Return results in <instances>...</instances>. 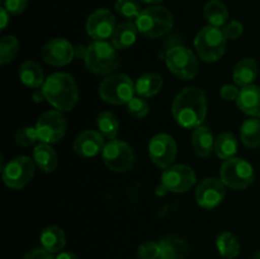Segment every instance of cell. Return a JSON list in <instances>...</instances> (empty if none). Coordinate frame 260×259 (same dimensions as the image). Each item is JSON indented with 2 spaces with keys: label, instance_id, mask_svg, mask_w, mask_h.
<instances>
[{
  "label": "cell",
  "instance_id": "1",
  "mask_svg": "<svg viewBox=\"0 0 260 259\" xmlns=\"http://www.w3.org/2000/svg\"><path fill=\"white\" fill-rule=\"evenodd\" d=\"M172 112L179 126L184 128L200 127L207 113L205 91L196 86L183 89L173 102Z\"/></svg>",
  "mask_w": 260,
  "mask_h": 259
},
{
  "label": "cell",
  "instance_id": "2",
  "mask_svg": "<svg viewBox=\"0 0 260 259\" xmlns=\"http://www.w3.org/2000/svg\"><path fill=\"white\" fill-rule=\"evenodd\" d=\"M45 99L58 111H71L79 99L75 80L66 73H56L48 76L42 85Z\"/></svg>",
  "mask_w": 260,
  "mask_h": 259
},
{
  "label": "cell",
  "instance_id": "3",
  "mask_svg": "<svg viewBox=\"0 0 260 259\" xmlns=\"http://www.w3.org/2000/svg\"><path fill=\"white\" fill-rule=\"evenodd\" d=\"M135 24L139 32L145 37L159 38L172 29L174 19L167 8L150 7L142 10Z\"/></svg>",
  "mask_w": 260,
  "mask_h": 259
},
{
  "label": "cell",
  "instance_id": "4",
  "mask_svg": "<svg viewBox=\"0 0 260 259\" xmlns=\"http://www.w3.org/2000/svg\"><path fill=\"white\" fill-rule=\"evenodd\" d=\"M85 65L94 74H111L119 66L116 47L106 41H95L88 47Z\"/></svg>",
  "mask_w": 260,
  "mask_h": 259
},
{
  "label": "cell",
  "instance_id": "5",
  "mask_svg": "<svg viewBox=\"0 0 260 259\" xmlns=\"http://www.w3.org/2000/svg\"><path fill=\"white\" fill-rule=\"evenodd\" d=\"M198 56L206 62H215L225 53L226 37L222 29L213 25L202 28L194 40Z\"/></svg>",
  "mask_w": 260,
  "mask_h": 259
},
{
  "label": "cell",
  "instance_id": "6",
  "mask_svg": "<svg viewBox=\"0 0 260 259\" xmlns=\"http://www.w3.org/2000/svg\"><path fill=\"white\" fill-rule=\"evenodd\" d=\"M135 85L131 79L123 74H112L99 85V95L104 102L114 106L126 104L134 98Z\"/></svg>",
  "mask_w": 260,
  "mask_h": 259
},
{
  "label": "cell",
  "instance_id": "7",
  "mask_svg": "<svg viewBox=\"0 0 260 259\" xmlns=\"http://www.w3.org/2000/svg\"><path fill=\"white\" fill-rule=\"evenodd\" d=\"M221 180L233 189H245L254 182V169L246 160L231 157L221 165Z\"/></svg>",
  "mask_w": 260,
  "mask_h": 259
},
{
  "label": "cell",
  "instance_id": "8",
  "mask_svg": "<svg viewBox=\"0 0 260 259\" xmlns=\"http://www.w3.org/2000/svg\"><path fill=\"white\" fill-rule=\"evenodd\" d=\"M167 65L177 78L183 80H190L198 73V61L194 53L183 46H177L168 51Z\"/></svg>",
  "mask_w": 260,
  "mask_h": 259
},
{
  "label": "cell",
  "instance_id": "9",
  "mask_svg": "<svg viewBox=\"0 0 260 259\" xmlns=\"http://www.w3.org/2000/svg\"><path fill=\"white\" fill-rule=\"evenodd\" d=\"M35 175V163L28 156H18L3 168V180L13 189L25 187Z\"/></svg>",
  "mask_w": 260,
  "mask_h": 259
},
{
  "label": "cell",
  "instance_id": "10",
  "mask_svg": "<svg viewBox=\"0 0 260 259\" xmlns=\"http://www.w3.org/2000/svg\"><path fill=\"white\" fill-rule=\"evenodd\" d=\"M103 160L113 172H127L135 163L134 150L127 142L111 140L103 149Z\"/></svg>",
  "mask_w": 260,
  "mask_h": 259
},
{
  "label": "cell",
  "instance_id": "11",
  "mask_svg": "<svg viewBox=\"0 0 260 259\" xmlns=\"http://www.w3.org/2000/svg\"><path fill=\"white\" fill-rule=\"evenodd\" d=\"M36 130L41 141L45 144H55L65 136L66 121L61 112L48 111L38 118Z\"/></svg>",
  "mask_w": 260,
  "mask_h": 259
},
{
  "label": "cell",
  "instance_id": "12",
  "mask_svg": "<svg viewBox=\"0 0 260 259\" xmlns=\"http://www.w3.org/2000/svg\"><path fill=\"white\" fill-rule=\"evenodd\" d=\"M194 183V170L187 165H173L162 173L161 184L169 192H188Z\"/></svg>",
  "mask_w": 260,
  "mask_h": 259
},
{
  "label": "cell",
  "instance_id": "13",
  "mask_svg": "<svg viewBox=\"0 0 260 259\" xmlns=\"http://www.w3.org/2000/svg\"><path fill=\"white\" fill-rule=\"evenodd\" d=\"M149 154L156 167L169 168L177 157L175 140L167 134L156 135L149 144Z\"/></svg>",
  "mask_w": 260,
  "mask_h": 259
},
{
  "label": "cell",
  "instance_id": "14",
  "mask_svg": "<svg viewBox=\"0 0 260 259\" xmlns=\"http://www.w3.org/2000/svg\"><path fill=\"white\" fill-rule=\"evenodd\" d=\"M116 27V18L108 9L95 10L89 15L86 22V32L95 41L111 38Z\"/></svg>",
  "mask_w": 260,
  "mask_h": 259
},
{
  "label": "cell",
  "instance_id": "15",
  "mask_svg": "<svg viewBox=\"0 0 260 259\" xmlns=\"http://www.w3.org/2000/svg\"><path fill=\"white\" fill-rule=\"evenodd\" d=\"M42 58L52 66H65L75 56V48L63 38H53L48 41L41 50Z\"/></svg>",
  "mask_w": 260,
  "mask_h": 259
},
{
  "label": "cell",
  "instance_id": "16",
  "mask_svg": "<svg viewBox=\"0 0 260 259\" xmlns=\"http://www.w3.org/2000/svg\"><path fill=\"white\" fill-rule=\"evenodd\" d=\"M225 198V184L216 178L202 180L196 190V200L198 205L207 210L217 207Z\"/></svg>",
  "mask_w": 260,
  "mask_h": 259
},
{
  "label": "cell",
  "instance_id": "17",
  "mask_svg": "<svg viewBox=\"0 0 260 259\" xmlns=\"http://www.w3.org/2000/svg\"><path fill=\"white\" fill-rule=\"evenodd\" d=\"M103 137L101 132L91 131V130L81 132L73 144L74 151L83 157L95 156L99 152L103 151L106 146Z\"/></svg>",
  "mask_w": 260,
  "mask_h": 259
},
{
  "label": "cell",
  "instance_id": "18",
  "mask_svg": "<svg viewBox=\"0 0 260 259\" xmlns=\"http://www.w3.org/2000/svg\"><path fill=\"white\" fill-rule=\"evenodd\" d=\"M239 109L253 118H260V88L256 85L243 86L236 101Z\"/></svg>",
  "mask_w": 260,
  "mask_h": 259
},
{
  "label": "cell",
  "instance_id": "19",
  "mask_svg": "<svg viewBox=\"0 0 260 259\" xmlns=\"http://www.w3.org/2000/svg\"><path fill=\"white\" fill-rule=\"evenodd\" d=\"M137 29L136 24L132 22H123L118 24L112 35V45L117 50H124V48L131 47L137 38Z\"/></svg>",
  "mask_w": 260,
  "mask_h": 259
},
{
  "label": "cell",
  "instance_id": "20",
  "mask_svg": "<svg viewBox=\"0 0 260 259\" xmlns=\"http://www.w3.org/2000/svg\"><path fill=\"white\" fill-rule=\"evenodd\" d=\"M160 259H184L188 254V245L184 240L175 236H168L159 241Z\"/></svg>",
  "mask_w": 260,
  "mask_h": 259
},
{
  "label": "cell",
  "instance_id": "21",
  "mask_svg": "<svg viewBox=\"0 0 260 259\" xmlns=\"http://www.w3.org/2000/svg\"><path fill=\"white\" fill-rule=\"evenodd\" d=\"M192 146L200 157L210 156L215 146V140L207 127L200 126L194 130L192 134Z\"/></svg>",
  "mask_w": 260,
  "mask_h": 259
},
{
  "label": "cell",
  "instance_id": "22",
  "mask_svg": "<svg viewBox=\"0 0 260 259\" xmlns=\"http://www.w3.org/2000/svg\"><path fill=\"white\" fill-rule=\"evenodd\" d=\"M19 78L28 88H40L45 83V74L42 68L35 61H25L20 65Z\"/></svg>",
  "mask_w": 260,
  "mask_h": 259
},
{
  "label": "cell",
  "instance_id": "23",
  "mask_svg": "<svg viewBox=\"0 0 260 259\" xmlns=\"http://www.w3.org/2000/svg\"><path fill=\"white\" fill-rule=\"evenodd\" d=\"M41 244L50 253H57L66 244L65 233L57 226H47L41 234Z\"/></svg>",
  "mask_w": 260,
  "mask_h": 259
},
{
  "label": "cell",
  "instance_id": "24",
  "mask_svg": "<svg viewBox=\"0 0 260 259\" xmlns=\"http://www.w3.org/2000/svg\"><path fill=\"white\" fill-rule=\"evenodd\" d=\"M33 156H35L36 164L43 172L52 173L57 168V154L48 144L42 142V144L37 145L33 151Z\"/></svg>",
  "mask_w": 260,
  "mask_h": 259
},
{
  "label": "cell",
  "instance_id": "25",
  "mask_svg": "<svg viewBox=\"0 0 260 259\" xmlns=\"http://www.w3.org/2000/svg\"><path fill=\"white\" fill-rule=\"evenodd\" d=\"M258 75V63L254 58H244L234 70V80L238 85H250Z\"/></svg>",
  "mask_w": 260,
  "mask_h": 259
},
{
  "label": "cell",
  "instance_id": "26",
  "mask_svg": "<svg viewBox=\"0 0 260 259\" xmlns=\"http://www.w3.org/2000/svg\"><path fill=\"white\" fill-rule=\"evenodd\" d=\"M162 88V79L157 74H144L136 81V93L141 98H151L156 95Z\"/></svg>",
  "mask_w": 260,
  "mask_h": 259
},
{
  "label": "cell",
  "instance_id": "27",
  "mask_svg": "<svg viewBox=\"0 0 260 259\" xmlns=\"http://www.w3.org/2000/svg\"><path fill=\"white\" fill-rule=\"evenodd\" d=\"M203 14L211 25L217 28L222 27L229 18L228 8L220 0H210L203 8Z\"/></svg>",
  "mask_w": 260,
  "mask_h": 259
},
{
  "label": "cell",
  "instance_id": "28",
  "mask_svg": "<svg viewBox=\"0 0 260 259\" xmlns=\"http://www.w3.org/2000/svg\"><path fill=\"white\" fill-rule=\"evenodd\" d=\"M213 151L220 159L229 160L238 151V140L233 134H221L215 140Z\"/></svg>",
  "mask_w": 260,
  "mask_h": 259
},
{
  "label": "cell",
  "instance_id": "29",
  "mask_svg": "<svg viewBox=\"0 0 260 259\" xmlns=\"http://www.w3.org/2000/svg\"><path fill=\"white\" fill-rule=\"evenodd\" d=\"M216 245H217L221 256H223L226 259L236 258L239 255V253H240V243L229 231H225V233L220 234L217 236Z\"/></svg>",
  "mask_w": 260,
  "mask_h": 259
},
{
  "label": "cell",
  "instance_id": "30",
  "mask_svg": "<svg viewBox=\"0 0 260 259\" xmlns=\"http://www.w3.org/2000/svg\"><path fill=\"white\" fill-rule=\"evenodd\" d=\"M240 137L246 147H258L260 145V121L256 118L246 119L241 126Z\"/></svg>",
  "mask_w": 260,
  "mask_h": 259
},
{
  "label": "cell",
  "instance_id": "31",
  "mask_svg": "<svg viewBox=\"0 0 260 259\" xmlns=\"http://www.w3.org/2000/svg\"><path fill=\"white\" fill-rule=\"evenodd\" d=\"M96 123H98L99 132L106 139L114 140V137L118 134L119 123L118 119L116 118V116L113 113H111V112H102L98 116Z\"/></svg>",
  "mask_w": 260,
  "mask_h": 259
},
{
  "label": "cell",
  "instance_id": "32",
  "mask_svg": "<svg viewBox=\"0 0 260 259\" xmlns=\"http://www.w3.org/2000/svg\"><path fill=\"white\" fill-rule=\"evenodd\" d=\"M19 51V42L14 36H4L0 41V62L2 65L10 62L15 58Z\"/></svg>",
  "mask_w": 260,
  "mask_h": 259
},
{
  "label": "cell",
  "instance_id": "33",
  "mask_svg": "<svg viewBox=\"0 0 260 259\" xmlns=\"http://www.w3.org/2000/svg\"><path fill=\"white\" fill-rule=\"evenodd\" d=\"M116 10L127 19H137L142 12L137 0H117Z\"/></svg>",
  "mask_w": 260,
  "mask_h": 259
},
{
  "label": "cell",
  "instance_id": "34",
  "mask_svg": "<svg viewBox=\"0 0 260 259\" xmlns=\"http://www.w3.org/2000/svg\"><path fill=\"white\" fill-rule=\"evenodd\" d=\"M38 139V134L36 127H22L15 132L14 140L18 145L23 147L30 146L35 144Z\"/></svg>",
  "mask_w": 260,
  "mask_h": 259
},
{
  "label": "cell",
  "instance_id": "35",
  "mask_svg": "<svg viewBox=\"0 0 260 259\" xmlns=\"http://www.w3.org/2000/svg\"><path fill=\"white\" fill-rule=\"evenodd\" d=\"M127 109H128L129 114H132L136 118H142L149 113V104L145 99L140 98H132L131 101L127 103Z\"/></svg>",
  "mask_w": 260,
  "mask_h": 259
},
{
  "label": "cell",
  "instance_id": "36",
  "mask_svg": "<svg viewBox=\"0 0 260 259\" xmlns=\"http://www.w3.org/2000/svg\"><path fill=\"white\" fill-rule=\"evenodd\" d=\"M137 253H139L140 259H160L159 243L147 241V243L141 244Z\"/></svg>",
  "mask_w": 260,
  "mask_h": 259
},
{
  "label": "cell",
  "instance_id": "37",
  "mask_svg": "<svg viewBox=\"0 0 260 259\" xmlns=\"http://www.w3.org/2000/svg\"><path fill=\"white\" fill-rule=\"evenodd\" d=\"M222 32L226 40H238L244 33V27L239 20H233L223 27Z\"/></svg>",
  "mask_w": 260,
  "mask_h": 259
},
{
  "label": "cell",
  "instance_id": "38",
  "mask_svg": "<svg viewBox=\"0 0 260 259\" xmlns=\"http://www.w3.org/2000/svg\"><path fill=\"white\" fill-rule=\"evenodd\" d=\"M28 0H4V8L9 14L18 15L24 12L27 8Z\"/></svg>",
  "mask_w": 260,
  "mask_h": 259
},
{
  "label": "cell",
  "instance_id": "39",
  "mask_svg": "<svg viewBox=\"0 0 260 259\" xmlns=\"http://www.w3.org/2000/svg\"><path fill=\"white\" fill-rule=\"evenodd\" d=\"M220 93H221V96H222L225 101L231 102V101H238L240 90H239L236 86L228 84V85H223L222 88H221Z\"/></svg>",
  "mask_w": 260,
  "mask_h": 259
},
{
  "label": "cell",
  "instance_id": "40",
  "mask_svg": "<svg viewBox=\"0 0 260 259\" xmlns=\"http://www.w3.org/2000/svg\"><path fill=\"white\" fill-rule=\"evenodd\" d=\"M23 259H56L52 256V253L47 251L46 249H35L30 250L23 256Z\"/></svg>",
  "mask_w": 260,
  "mask_h": 259
},
{
  "label": "cell",
  "instance_id": "41",
  "mask_svg": "<svg viewBox=\"0 0 260 259\" xmlns=\"http://www.w3.org/2000/svg\"><path fill=\"white\" fill-rule=\"evenodd\" d=\"M0 17H2V25H0V29H5L8 25V22H9V13H8V10L5 9L4 7H2V9H0Z\"/></svg>",
  "mask_w": 260,
  "mask_h": 259
},
{
  "label": "cell",
  "instance_id": "42",
  "mask_svg": "<svg viewBox=\"0 0 260 259\" xmlns=\"http://www.w3.org/2000/svg\"><path fill=\"white\" fill-rule=\"evenodd\" d=\"M56 259H79L78 255L74 253H70V251H63V253H60Z\"/></svg>",
  "mask_w": 260,
  "mask_h": 259
},
{
  "label": "cell",
  "instance_id": "43",
  "mask_svg": "<svg viewBox=\"0 0 260 259\" xmlns=\"http://www.w3.org/2000/svg\"><path fill=\"white\" fill-rule=\"evenodd\" d=\"M86 51H88V47H84V46H78L75 48V56L81 58H85L86 56Z\"/></svg>",
  "mask_w": 260,
  "mask_h": 259
},
{
  "label": "cell",
  "instance_id": "44",
  "mask_svg": "<svg viewBox=\"0 0 260 259\" xmlns=\"http://www.w3.org/2000/svg\"><path fill=\"white\" fill-rule=\"evenodd\" d=\"M43 98H45V94H43V91L42 90H38V91H36L35 94H33V99H35V102H42L43 101Z\"/></svg>",
  "mask_w": 260,
  "mask_h": 259
},
{
  "label": "cell",
  "instance_id": "45",
  "mask_svg": "<svg viewBox=\"0 0 260 259\" xmlns=\"http://www.w3.org/2000/svg\"><path fill=\"white\" fill-rule=\"evenodd\" d=\"M142 3H146V4H156V3L162 2V0H140Z\"/></svg>",
  "mask_w": 260,
  "mask_h": 259
},
{
  "label": "cell",
  "instance_id": "46",
  "mask_svg": "<svg viewBox=\"0 0 260 259\" xmlns=\"http://www.w3.org/2000/svg\"><path fill=\"white\" fill-rule=\"evenodd\" d=\"M253 259H260V250L258 251V253H256L255 254V256H254V258Z\"/></svg>",
  "mask_w": 260,
  "mask_h": 259
}]
</instances>
